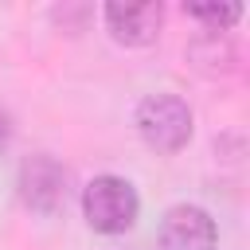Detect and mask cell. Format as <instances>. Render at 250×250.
I'll list each match as a JSON object with an SVG mask.
<instances>
[{
    "label": "cell",
    "instance_id": "obj_1",
    "mask_svg": "<svg viewBox=\"0 0 250 250\" xmlns=\"http://www.w3.org/2000/svg\"><path fill=\"white\" fill-rule=\"evenodd\" d=\"M137 211H141V199H137L133 184L121 176H94L82 191V215L102 234L129 230L137 223Z\"/></svg>",
    "mask_w": 250,
    "mask_h": 250
},
{
    "label": "cell",
    "instance_id": "obj_2",
    "mask_svg": "<svg viewBox=\"0 0 250 250\" xmlns=\"http://www.w3.org/2000/svg\"><path fill=\"white\" fill-rule=\"evenodd\" d=\"M137 133L156 152H180L191 141V109L176 94H148L137 105Z\"/></svg>",
    "mask_w": 250,
    "mask_h": 250
},
{
    "label": "cell",
    "instance_id": "obj_3",
    "mask_svg": "<svg viewBox=\"0 0 250 250\" xmlns=\"http://www.w3.org/2000/svg\"><path fill=\"white\" fill-rule=\"evenodd\" d=\"M164 8L156 0H109L105 4V27L125 47H148L160 35Z\"/></svg>",
    "mask_w": 250,
    "mask_h": 250
},
{
    "label": "cell",
    "instance_id": "obj_4",
    "mask_svg": "<svg viewBox=\"0 0 250 250\" xmlns=\"http://www.w3.org/2000/svg\"><path fill=\"white\" fill-rule=\"evenodd\" d=\"M20 199L31 211H43V215L59 211L62 199H66V168L47 152L23 160V168H20Z\"/></svg>",
    "mask_w": 250,
    "mask_h": 250
},
{
    "label": "cell",
    "instance_id": "obj_5",
    "mask_svg": "<svg viewBox=\"0 0 250 250\" xmlns=\"http://www.w3.org/2000/svg\"><path fill=\"white\" fill-rule=\"evenodd\" d=\"M215 219L195 203L172 207L160 223V250H215Z\"/></svg>",
    "mask_w": 250,
    "mask_h": 250
},
{
    "label": "cell",
    "instance_id": "obj_6",
    "mask_svg": "<svg viewBox=\"0 0 250 250\" xmlns=\"http://www.w3.org/2000/svg\"><path fill=\"white\" fill-rule=\"evenodd\" d=\"M188 16H195L211 27H230L242 16V4H188Z\"/></svg>",
    "mask_w": 250,
    "mask_h": 250
},
{
    "label": "cell",
    "instance_id": "obj_7",
    "mask_svg": "<svg viewBox=\"0 0 250 250\" xmlns=\"http://www.w3.org/2000/svg\"><path fill=\"white\" fill-rule=\"evenodd\" d=\"M8 137H12V125H8V113L0 109V148L8 145Z\"/></svg>",
    "mask_w": 250,
    "mask_h": 250
}]
</instances>
